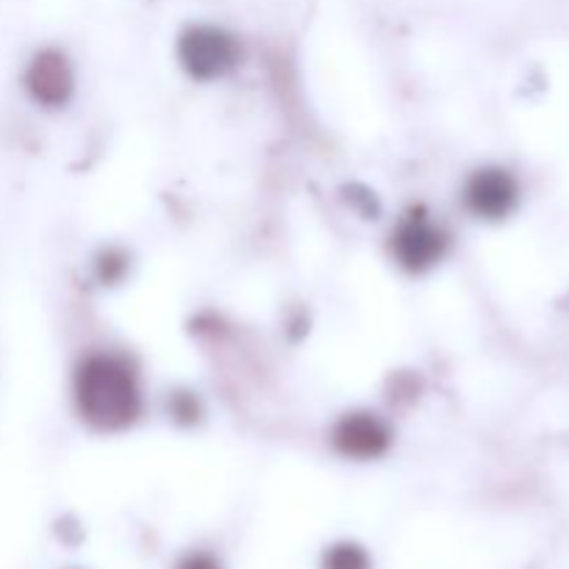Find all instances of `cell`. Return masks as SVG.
<instances>
[{"instance_id": "4", "label": "cell", "mask_w": 569, "mask_h": 569, "mask_svg": "<svg viewBox=\"0 0 569 569\" xmlns=\"http://www.w3.org/2000/svg\"><path fill=\"white\" fill-rule=\"evenodd\" d=\"M517 194L520 189H517L515 178L495 167L476 172L465 189L467 209L481 220H503L506 214H511V209L517 206Z\"/></svg>"}, {"instance_id": "2", "label": "cell", "mask_w": 569, "mask_h": 569, "mask_svg": "<svg viewBox=\"0 0 569 569\" xmlns=\"http://www.w3.org/2000/svg\"><path fill=\"white\" fill-rule=\"evenodd\" d=\"M178 59L183 70L198 81H214L228 70H233L239 59V48L226 31L211 26H194L178 42Z\"/></svg>"}, {"instance_id": "6", "label": "cell", "mask_w": 569, "mask_h": 569, "mask_svg": "<svg viewBox=\"0 0 569 569\" xmlns=\"http://www.w3.org/2000/svg\"><path fill=\"white\" fill-rule=\"evenodd\" d=\"M333 445L348 459H378L389 448V428L376 415H348L333 431Z\"/></svg>"}, {"instance_id": "3", "label": "cell", "mask_w": 569, "mask_h": 569, "mask_svg": "<svg viewBox=\"0 0 569 569\" xmlns=\"http://www.w3.org/2000/svg\"><path fill=\"white\" fill-rule=\"evenodd\" d=\"M448 239L426 217H409L398 226L392 237V253L400 267L411 272H422L437 264L445 256Z\"/></svg>"}, {"instance_id": "8", "label": "cell", "mask_w": 569, "mask_h": 569, "mask_svg": "<svg viewBox=\"0 0 569 569\" xmlns=\"http://www.w3.org/2000/svg\"><path fill=\"white\" fill-rule=\"evenodd\" d=\"M176 569H222V561L209 550H189L187 556L178 559Z\"/></svg>"}, {"instance_id": "1", "label": "cell", "mask_w": 569, "mask_h": 569, "mask_svg": "<svg viewBox=\"0 0 569 569\" xmlns=\"http://www.w3.org/2000/svg\"><path fill=\"white\" fill-rule=\"evenodd\" d=\"M76 400L83 420L100 431L128 428L142 411L137 372L126 359L109 353L89 356L78 367Z\"/></svg>"}, {"instance_id": "5", "label": "cell", "mask_w": 569, "mask_h": 569, "mask_svg": "<svg viewBox=\"0 0 569 569\" xmlns=\"http://www.w3.org/2000/svg\"><path fill=\"white\" fill-rule=\"evenodd\" d=\"M26 89L39 106L59 109L72 94V70L59 50H42L26 70Z\"/></svg>"}, {"instance_id": "7", "label": "cell", "mask_w": 569, "mask_h": 569, "mask_svg": "<svg viewBox=\"0 0 569 569\" xmlns=\"http://www.w3.org/2000/svg\"><path fill=\"white\" fill-rule=\"evenodd\" d=\"M322 569H372V559L361 545L337 542L322 553Z\"/></svg>"}]
</instances>
